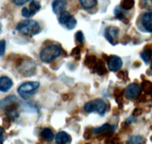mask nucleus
Listing matches in <instances>:
<instances>
[{"mask_svg":"<svg viewBox=\"0 0 152 144\" xmlns=\"http://www.w3.org/2000/svg\"><path fill=\"white\" fill-rule=\"evenodd\" d=\"M114 14H115L116 18L120 19V20H123L125 18L124 14H123V11L121 10V7H117L115 8V10H114Z\"/></svg>","mask_w":152,"mask_h":144,"instance_id":"23","label":"nucleus"},{"mask_svg":"<svg viewBox=\"0 0 152 144\" xmlns=\"http://www.w3.org/2000/svg\"><path fill=\"white\" fill-rule=\"evenodd\" d=\"M151 70H152V61H151Z\"/></svg>","mask_w":152,"mask_h":144,"instance_id":"34","label":"nucleus"},{"mask_svg":"<svg viewBox=\"0 0 152 144\" xmlns=\"http://www.w3.org/2000/svg\"><path fill=\"white\" fill-rule=\"evenodd\" d=\"M86 65H87L88 68H94L95 65L96 63V56L94 55H90L88 56L86 59V62H85Z\"/></svg>","mask_w":152,"mask_h":144,"instance_id":"21","label":"nucleus"},{"mask_svg":"<svg viewBox=\"0 0 152 144\" xmlns=\"http://www.w3.org/2000/svg\"><path fill=\"white\" fill-rule=\"evenodd\" d=\"M39 88V82H27L19 86L18 88V94L24 99H28L37 92Z\"/></svg>","mask_w":152,"mask_h":144,"instance_id":"3","label":"nucleus"},{"mask_svg":"<svg viewBox=\"0 0 152 144\" xmlns=\"http://www.w3.org/2000/svg\"><path fill=\"white\" fill-rule=\"evenodd\" d=\"M152 56V44L147 45L141 53V58L145 62H148Z\"/></svg>","mask_w":152,"mask_h":144,"instance_id":"15","label":"nucleus"},{"mask_svg":"<svg viewBox=\"0 0 152 144\" xmlns=\"http://www.w3.org/2000/svg\"><path fill=\"white\" fill-rule=\"evenodd\" d=\"M56 144H70L71 142V135L65 132H59L55 137Z\"/></svg>","mask_w":152,"mask_h":144,"instance_id":"9","label":"nucleus"},{"mask_svg":"<svg viewBox=\"0 0 152 144\" xmlns=\"http://www.w3.org/2000/svg\"><path fill=\"white\" fill-rule=\"evenodd\" d=\"M22 15L24 16V17H25V18H30V17H31V16H31V13H30L29 10H28L27 7H24V8L22 9Z\"/></svg>","mask_w":152,"mask_h":144,"instance_id":"28","label":"nucleus"},{"mask_svg":"<svg viewBox=\"0 0 152 144\" xmlns=\"http://www.w3.org/2000/svg\"><path fill=\"white\" fill-rule=\"evenodd\" d=\"M13 86L11 79L7 77H0V91L2 92H7Z\"/></svg>","mask_w":152,"mask_h":144,"instance_id":"13","label":"nucleus"},{"mask_svg":"<svg viewBox=\"0 0 152 144\" xmlns=\"http://www.w3.org/2000/svg\"><path fill=\"white\" fill-rule=\"evenodd\" d=\"M62 53L60 47L55 45L48 46L40 52V59L45 63H50L56 58L59 57Z\"/></svg>","mask_w":152,"mask_h":144,"instance_id":"2","label":"nucleus"},{"mask_svg":"<svg viewBox=\"0 0 152 144\" xmlns=\"http://www.w3.org/2000/svg\"><path fill=\"white\" fill-rule=\"evenodd\" d=\"M5 47H6L5 40L4 39L0 40V56L4 55V52H5Z\"/></svg>","mask_w":152,"mask_h":144,"instance_id":"26","label":"nucleus"},{"mask_svg":"<svg viewBox=\"0 0 152 144\" xmlns=\"http://www.w3.org/2000/svg\"><path fill=\"white\" fill-rule=\"evenodd\" d=\"M41 8V4H40L39 1H38L37 0H33L31 3H30L29 5V12L31 14V16H34V14H36V13L39 11Z\"/></svg>","mask_w":152,"mask_h":144,"instance_id":"17","label":"nucleus"},{"mask_svg":"<svg viewBox=\"0 0 152 144\" xmlns=\"http://www.w3.org/2000/svg\"><path fill=\"white\" fill-rule=\"evenodd\" d=\"M132 144H143V138L141 136L134 137L131 139Z\"/></svg>","mask_w":152,"mask_h":144,"instance_id":"25","label":"nucleus"},{"mask_svg":"<svg viewBox=\"0 0 152 144\" xmlns=\"http://www.w3.org/2000/svg\"><path fill=\"white\" fill-rule=\"evenodd\" d=\"M81 5L85 9H91L96 5L97 1L96 0H80Z\"/></svg>","mask_w":152,"mask_h":144,"instance_id":"19","label":"nucleus"},{"mask_svg":"<svg viewBox=\"0 0 152 144\" xmlns=\"http://www.w3.org/2000/svg\"><path fill=\"white\" fill-rule=\"evenodd\" d=\"M59 22L62 25H64L68 30H72L77 25V20L71 15L68 11H62L59 13Z\"/></svg>","mask_w":152,"mask_h":144,"instance_id":"5","label":"nucleus"},{"mask_svg":"<svg viewBox=\"0 0 152 144\" xmlns=\"http://www.w3.org/2000/svg\"><path fill=\"white\" fill-rule=\"evenodd\" d=\"M142 89L146 94H152V83L148 80H145L142 83Z\"/></svg>","mask_w":152,"mask_h":144,"instance_id":"20","label":"nucleus"},{"mask_svg":"<svg viewBox=\"0 0 152 144\" xmlns=\"http://www.w3.org/2000/svg\"><path fill=\"white\" fill-rule=\"evenodd\" d=\"M142 113V109L140 108H137L134 110V112H133V115L134 116H138Z\"/></svg>","mask_w":152,"mask_h":144,"instance_id":"33","label":"nucleus"},{"mask_svg":"<svg viewBox=\"0 0 152 144\" xmlns=\"http://www.w3.org/2000/svg\"><path fill=\"white\" fill-rule=\"evenodd\" d=\"M114 129L112 126L109 124H104L103 126H100V127L96 128L93 130L94 134H101L104 135H110L111 134L113 133Z\"/></svg>","mask_w":152,"mask_h":144,"instance_id":"12","label":"nucleus"},{"mask_svg":"<svg viewBox=\"0 0 152 144\" xmlns=\"http://www.w3.org/2000/svg\"><path fill=\"white\" fill-rule=\"evenodd\" d=\"M134 5V0H123L121 3L122 8L124 10H130Z\"/></svg>","mask_w":152,"mask_h":144,"instance_id":"22","label":"nucleus"},{"mask_svg":"<svg viewBox=\"0 0 152 144\" xmlns=\"http://www.w3.org/2000/svg\"><path fill=\"white\" fill-rule=\"evenodd\" d=\"M16 30L24 35L34 36L39 32L40 26L37 21L26 19L18 24L16 26Z\"/></svg>","mask_w":152,"mask_h":144,"instance_id":"1","label":"nucleus"},{"mask_svg":"<svg viewBox=\"0 0 152 144\" xmlns=\"http://www.w3.org/2000/svg\"><path fill=\"white\" fill-rule=\"evenodd\" d=\"M16 101L17 99L15 96H8L0 100V107L3 108H7L16 104Z\"/></svg>","mask_w":152,"mask_h":144,"instance_id":"14","label":"nucleus"},{"mask_svg":"<svg viewBox=\"0 0 152 144\" xmlns=\"http://www.w3.org/2000/svg\"><path fill=\"white\" fill-rule=\"evenodd\" d=\"M106 110V104L102 99H96L87 102L84 105V111L86 113L96 112L103 115Z\"/></svg>","mask_w":152,"mask_h":144,"instance_id":"4","label":"nucleus"},{"mask_svg":"<svg viewBox=\"0 0 152 144\" xmlns=\"http://www.w3.org/2000/svg\"><path fill=\"white\" fill-rule=\"evenodd\" d=\"M75 37H76V39H77V41L78 42L81 43V44H83V43L84 42V40H85L84 35H83V33L82 32V31H77L75 34Z\"/></svg>","mask_w":152,"mask_h":144,"instance_id":"24","label":"nucleus"},{"mask_svg":"<svg viewBox=\"0 0 152 144\" xmlns=\"http://www.w3.org/2000/svg\"><path fill=\"white\" fill-rule=\"evenodd\" d=\"M142 24L148 32L152 33V12L145 13L142 16Z\"/></svg>","mask_w":152,"mask_h":144,"instance_id":"10","label":"nucleus"},{"mask_svg":"<svg viewBox=\"0 0 152 144\" xmlns=\"http://www.w3.org/2000/svg\"><path fill=\"white\" fill-rule=\"evenodd\" d=\"M141 1L144 8H152V0H142Z\"/></svg>","mask_w":152,"mask_h":144,"instance_id":"27","label":"nucleus"},{"mask_svg":"<svg viewBox=\"0 0 152 144\" xmlns=\"http://www.w3.org/2000/svg\"><path fill=\"white\" fill-rule=\"evenodd\" d=\"M67 2L65 0H53L52 2V9L54 13H61L65 10Z\"/></svg>","mask_w":152,"mask_h":144,"instance_id":"11","label":"nucleus"},{"mask_svg":"<svg viewBox=\"0 0 152 144\" xmlns=\"http://www.w3.org/2000/svg\"><path fill=\"white\" fill-rule=\"evenodd\" d=\"M141 92V88L137 84H131L125 89V95L128 99H134L137 97Z\"/></svg>","mask_w":152,"mask_h":144,"instance_id":"7","label":"nucleus"},{"mask_svg":"<svg viewBox=\"0 0 152 144\" xmlns=\"http://www.w3.org/2000/svg\"><path fill=\"white\" fill-rule=\"evenodd\" d=\"M151 140H152V137H151Z\"/></svg>","mask_w":152,"mask_h":144,"instance_id":"35","label":"nucleus"},{"mask_svg":"<svg viewBox=\"0 0 152 144\" xmlns=\"http://www.w3.org/2000/svg\"><path fill=\"white\" fill-rule=\"evenodd\" d=\"M4 129L1 126H0V144H3V142H4Z\"/></svg>","mask_w":152,"mask_h":144,"instance_id":"30","label":"nucleus"},{"mask_svg":"<svg viewBox=\"0 0 152 144\" xmlns=\"http://www.w3.org/2000/svg\"><path fill=\"white\" fill-rule=\"evenodd\" d=\"M105 38L108 39L111 44L116 45L118 42V35H119V28L117 27L111 26L107 28L105 31Z\"/></svg>","mask_w":152,"mask_h":144,"instance_id":"8","label":"nucleus"},{"mask_svg":"<svg viewBox=\"0 0 152 144\" xmlns=\"http://www.w3.org/2000/svg\"><path fill=\"white\" fill-rule=\"evenodd\" d=\"M40 136L42 138H44L47 142H51L53 140V137H54V135H53V132H52L51 129H50L49 128H45L40 133Z\"/></svg>","mask_w":152,"mask_h":144,"instance_id":"16","label":"nucleus"},{"mask_svg":"<svg viewBox=\"0 0 152 144\" xmlns=\"http://www.w3.org/2000/svg\"><path fill=\"white\" fill-rule=\"evenodd\" d=\"M71 54H72L73 56H80V48L77 47V48H75L73 49Z\"/></svg>","mask_w":152,"mask_h":144,"instance_id":"31","label":"nucleus"},{"mask_svg":"<svg viewBox=\"0 0 152 144\" xmlns=\"http://www.w3.org/2000/svg\"><path fill=\"white\" fill-rule=\"evenodd\" d=\"M92 136V131L91 129H87L86 131H85L84 133V137L85 139L88 140Z\"/></svg>","mask_w":152,"mask_h":144,"instance_id":"29","label":"nucleus"},{"mask_svg":"<svg viewBox=\"0 0 152 144\" xmlns=\"http://www.w3.org/2000/svg\"><path fill=\"white\" fill-rule=\"evenodd\" d=\"M151 129H152V126H151Z\"/></svg>","mask_w":152,"mask_h":144,"instance_id":"36","label":"nucleus"},{"mask_svg":"<svg viewBox=\"0 0 152 144\" xmlns=\"http://www.w3.org/2000/svg\"><path fill=\"white\" fill-rule=\"evenodd\" d=\"M107 64H108V67L110 71H117L121 68L123 65V61L118 56L111 55L108 58Z\"/></svg>","mask_w":152,"mask_h":144,"instance_id":"6","label":"nucleus"},{"mask_svg":"<svg viewBox=\"0 0 152 144\" xmlns=\"http://www.w3.org/2000/svg\"><path fill=\"white\" fill-rule=\"evenodd\" d=\"M94 69L96 72L98 73V74H99V75H103L107 73V69L105 68V63L102 60H98L96 62L94 66Z\"/></svg>","mask_w":152,"mask_h":144,"instance_id":"18","label":"nucleus"},{"mask_svg":"<svg viewBox=\"0 0 152 144\" xmlns=\"http://www.w3.org/2000/svg\"><path fill=\"white\" fill-rule=\"evenodd\" d=\"M29 0H13V2L16 4V5H22V4H25L27 1Z\"/></svg>","mask_w":152,"mask_h":144,"instance_id":"32","label":"nucleus"}]
</instances>
